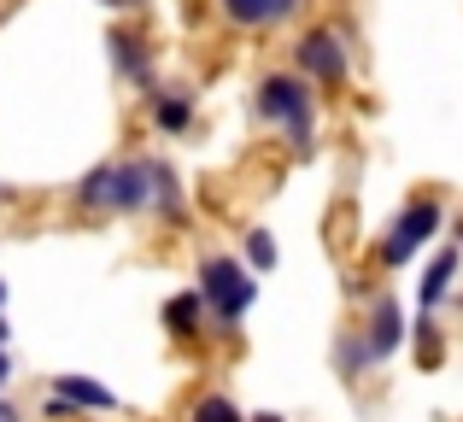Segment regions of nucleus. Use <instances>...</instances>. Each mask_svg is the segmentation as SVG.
Listing matches in <instances>:
<instances>
[{"label":"nucleus","mask_w":463,"mask_h":422,"mask_svg":"<svg viewBox=\"0 0 463 422\" xmlns=\"http://www.w3.org/2000/svg\"><path fill=\"white\" fill-rule=\"evenodd\" d=\"M335 370L346 381H364L375 370V346H370V334H364V329H340L335 334Z\"/></svg>","instance_id":"nucleus-14"},{"label":"nucleus","mask_w":463,"mask_h":422,"mask_svg":"<svg viewBox=\"0 0 463 422\" xmlns=\"http://www.w3.org/2000/svg\"><path fill=\"white\" fill-rule=\"evenodd\" d=\"M106 53H112V65H118V77H124V82L158 94L153 89V47H147V35H141V30H124V23H118V30L106 35Z\"/></svg>","instance_id":"nucleus-8"},{"label":"nucleus","mask_w":463,"mask_h":422,"mask_svg":"<svg viewBox=\"0 0 463 422\" xmlns=\"http://www.w3.org/2000/svg\"><path fill=\"white\" fill-rule=\"evenodd\" d=\"M47 393L71 399L82 417H112V411H118V393L106 388V381H94V376H77V370H65V376H47Z\"/></svg>","instance_id":"nucleus-10"},{"label":"nucleus","mask_w":463,"mask_h":422,"mask_svg":"<svg viewBox=\"0 0 463 422\" xmlns=\"http://www.w3.org/2000/svg\"><path fill=\"white\" fill-rule=\"evenodd\" d=\"M252 422H288V417H276V411H259V417H252Z\"/></svg>","instance_id":"nucleus-24"},{"label":"nucleus","mask_w":463,"mask_h":422,"mask_svg":"<svg viewBox=\"0 0 463 422\" xmlns=\"http://www.w3.org/2000/svg\"><path fill=\"white\" fill-rule=\"evenodd\" d=\"M411 352H417V370L446 364V334H440V323H434V311H422V317L411 323Z\"/></svg>","instance_id":"nucleus-15"},{"label":"nucleus","mask_w":463,"mask_h":422,"mask_svg":"<svg viewBox=\"0 0 463 422\" xmlns=\"http://www.w3.org/2000/svg\"><path fill=\"white\" fill-rule=\"evenodd\" d=\"M364 334H370V346H375V364H387V358L399 352V346L411 341V323H405V305H399L393 294H370V317H364Z\"/></svg>","instance_id":"nucleus-6"},{"label":"nucleus","mask_w":463,"mask_h":422,"mask_svg":"<svg viewBox=\"0 0 463 422\" xmlns=\"http://www.w3.org/2000/svg\"><path fill=\"white\" fill-rule=\"evenodd\" d=\"M194 287H200L205 305H212V334L217 341H235L241 317L259 305V276H252V264L241 258V252H200Z\"/></svg>","instance_id":"nucleus-1"},{"label":"nucleus","mask_w":463,"mask_h":422,"mask_svg":"<svg viewBox=\"0 0 463 422\" xmlns=\"http://www.w3.org/2000/svg\"><path fill=\"white\" fill-rule=\"evenodd\" d=\"M0 346H12V323H6V311H0Z\"/></svg>","instance_id":"nucleus-22"},{"label":"nucleus","mask_w":463,"mask_h":422,"mask_svg":"<svg viewBox=\"0 0 463 422\" xmlns=\"http://www.w3.org/2000/svg\"><path fill=\"white\" fill-rule=\"evenodd\" d=\"M6 388H12V346H0V399H6Z\"/></svg>","instance_id":"nucleus-20"},{"label":"nucleus","mask_w":463,"mask_h":422,"mask_svg":"<svg viewBox=\"0 0 463 422\" xmlns=\"http://www.w3.org/2000/svg\"><path fill=\"white\" fill-rule=\"evenodd\" d=\"M440 229H446V200L440 194H411L382 235V270H405L417 252H429L440 240Z\"/></svg>","instance_id":"nucleus-3"},{"label":"nucleus","mask_w":463,"mask_h":422,"mask_svg":"<svg viewBox=\"0 0 463 422\" xmlns=\"http://www.w3.org/2000/svg\"><path fill=\"white\" fill-rule=\"evenodd\" d=\"M294 70L299 77H311L317 89H340L346 82V42H340V30H306L294 42Z\"/></svg>","instance_id":"nucleus-4"},{"label":"nucleus","mask_w":463,"mask_h":422,"mask_svg":"<svg viewBox=\"0 0 463 422\" xmlns=\"http://www.w3.org/2000/svg\"><path fill=\"white\" fill-rule=\"evenodd\" d=\"M458 276H463V247L458 240H440V247L429 252V264H422V276H417V311H440L446 299H452Z\"/></svg>","instance_id":"nucleus-5"},{"label":"nucleus","mask_w":463,"mask_h":422,"mask_svg":"<svg viewBox=\"0 0 463 422\" xmlns=\"http://www.w3.org/2000/svg\"><path fill=\"white\" fill-rule=\"evenodd\" d=\"M158 323H165L170 341H200V334H212V305H205L200 287H176L158 311Z\"/></svg>","instance_id":"nucleus-7"},{"label":"nucleus","mask_w":463,"mask_h":422,"mask_svg":"<svg viewBox=\"0 0 463 422\" xmlns=\"http://www.w3.org/2000/svg\"><path fill=\"white\" fill-rule=\"evenodd\" d=\"M141 211H153V159H118L112 217H141Z\"/></svg>","instance_id":"nucleus-9"},{"label":"nucleus","mask_w":463,"mask_h":422,"mask_svg":"<svg viewBox=\"0 0 463 422\" xmlns=\"http://www.w3.org/2000/svg\"><path fill=\"white\" fill-rule=\"evenodd\" d=\"M188 422H252V417H241V405L229 399V393H200L194 411H188Z\"/></svg>","instance_id":"nucleus-18"},{"label":"nucleus","mask_w":463,"mask_h":422,"mask_svg":"<svg viewBox=\"0 0 463 422\" xmlns=\"http://www.w3.org/2000/svg\"><path fill=\"white\" fill-rule=\"evenodd\" d=\"M112 188H118V164H94L71 200H77V211H112Z\"/></svg>","instance_id":"nucleus-16"},{"label":"nucleus","mask_w":463,"mask_h":422,"mask_svg":"<svg viewBox=\"0 0 463 422\" xmlns=\"http://www.w3.org/2000/svg\"><path fill=\"white\" fill-rule=\"evenodd\" d=\"M252 112L259 124L282 129V141H294L299 153L317 147V82L299 77V70H270L252 94Z\"/></svg>","instance_id":"nucleus-2"},{"label":"nucleus","mask_w":463,"mask_h":422,"mask_svg":"<svg viewBox=\"0 0 463 422\" xmlns=\"http://www.w3.org/2000/svg\"><path fill=\"white\" fill-rule=\"evenodd\" d=\"M42 411H47V422H82V411L71 399H59V393H47L42 399Z\"/></svg>","instance_id":"nucleus-19"},{"label":"nucleus","mask_w":463,"mask_h":422,"mask_svg":"<svg viewBox=\"0 0 463 422\" xmlns=\"http://www.w3.org/2000/svg\"><path fill=\"white\" fill-rule=\"evenodd\" d=\"M241 258L252 264V276H270L276 264H282V247H276L270 229H247V235H241Z\"/></svg>","instance_id":"nucleus-17"},{"label":"nucleus","mask_w":463,"mask_h":422,"mask_svg":"<svg viewBox=\"0 0 463 422\" xmlns=\"http://www.w3.org/2000/svg\"><path fill=\"white\" fill-rule=\"evenodd\" d=\"M153 217H165V223H188V188H182V176L170 171L165 159H153Z\"/></svg>","instance_id":"nucleus-13"},{"label":"nucleus","mask_w":463,"mask_h":422,"mask_svg":"<svg viewBox=\"0 0 463 422\" xmlns=\"http://www.w3.org/2000/svg\"><path fill=\"white\" fill-rule=\"evenodd\" d=\"M0 422H18V405L12 399H0Z\"/></svg>","instance_id":"nucleus-21"},{"label":"nucleus","mask_w":463,"mask_h":422,"mask_svg":"<svg viewBox=\"0 0 463 422\" xmlns=\"http://www.w3.org/2000/svg\"><path fill=\"white\" fill-rule=\"evenodd\" d=\"M147 117H153L158 136H188V129H194V94H182V89L147 94Z\"/></svg>","instance_id":"nucleus-11"},{"label":"nucleus","mask_w":463,"mask_h":422,"mask_svg":"<svg viewBox=\"0 0 463 422\" xmlns=\"http://www.w3.org/2000/svg\"><path fill=\"white\" fill-rule=\"evenodd\" d=\"M6 294H12V287H6V276H0V311H6Z\"/></svg>","instance_id":"nucleus-25"},{"label":"nucleus","mask_w":463,"mask_h":422,"mask_svg":"<svg viewBox=\"0 0 463 422\" xmlns=\"http://www.w3.org/2000/svg\"><path fill=\"white\" fill-rule=\"evenodd\" d=\"M100 6H124L129 12V6H141V0H100Z\"/></svg>","instance_id":"nucleus-23"},{"label":"nucleus","mask_w":463,"mask_h":422,"mask_svg":"<svg viewBox=\"0 0 463 422\" xmlns=\"http://www.w3.org/2000/svg\"><path fill=\"white\" fill-rule=\"evenodd\" d=\"M223 6L229 23H241V30H264V23H282L288 12H299L306 0H217Z\"/></svg>","instance_id":"nucleus-12"}]
</instances>
